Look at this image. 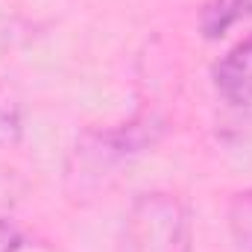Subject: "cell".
<instances>
[{
  "mask_svg": "<svg viewBox=\"0 0 252 252\" xmlns=\"http://www.w3.org/2000/svg\"><path fill=\"white\" fill-rule=\"evenodd\" d=\"M250 18H252V0H211L202 9L199 27L205 32V38H220L232 27H238Z\"/></svg>",
  "mask_w": 252,
  "mask_h": 252,
  "instance_id": "277c9868",
  "label": "cell"
},
{
  "mask_svg": "<svg viewBox=\"0 0 252 252\" xmlns=\"http://www.w3.org/2000/svg\"><path fill=\"white\" fill-rule=\"evenodd\" d=\"M229 229L235 244L244 252H252V188L238 193L229 208Z\"/></svg>",
  "mask_w": 252,
  "mask_h": 252,
  "instance_id": "8992f818",
  "label": "cell"
},
{
  "mask_svg": "<svg viewBox=\"0 0 252 252\" xmlns=\"http://www.w3.org/2000/svg\"><path fill=\"white\" fill-rule=\"evenodd\" d=\"M124 252H193L188 205L170 190H144L124 217Z\"/></svg>",
  "mask_w": 252,
  "mask_h": 252,
  "instance_id": "6da1fadb",
  "label": "cell"
},
{
  "mask_svg": "<svg viewBox=\"0 0 252 252\" xmlns=\"http://www.w3.org/2000/svg\"><path fill=\"white\" fill-rule=\"evenodd\" d=\"M161 135V121L156 118H135L129 124H118L109 129H88L73 150L76 176H100L129 158L156 147Z\"/></svg>",
  "mask_w": 252,
  "mask_h": 252,
  "instance_id": "7a4b0ae2",
  "label": "cell"
},
{
  "mask_svg": "<svg viewBox=\"0 0 252 252\" xmlns=\"http://www.w3.org/2000/svg\"><path fill=\"white\" fill-rule=\"evenodd\" d=\"M21 129H24V106L18 94L0 82V147L15 144Z\"/></svg>",
  "mask_w": 252,
  "mask_h": 252,
  "instance_id": "5b68a950",
  "label": "cell"
},
{
  "mask_svg": "<svg viewBox=\"0 0 252 252\" xmlns=\"http://www.w3.org/2000/svg\"><path fill=\"white\" fill-rule=\"evenodd\" d=\"M211 82L220 103L235 112H252V35L220 56L211 67Z\"/></svg>",
  "mask_w": 252,
  "mask_h": 252,
  "instance_id": "3957f363",
  "label": "cell"
},
{
  "mask_svg": "<svg viewBox=\"0 0 252 252\" xmlns=\"http://www.w3.org/2000/svg\"><path fill=\"white\" fill-rule=\"evenodd\" d=\"M27 244L21 226L9 217H0V252H21Z\"/></svg>",
  "mask_w": 252,
  "mask_h": 252,
  "instance_id": "52a82bcc",
  "label": "cell"
}]
</instances>
